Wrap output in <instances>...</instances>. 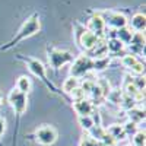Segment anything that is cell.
Returning <instances> with one entry per match:
<instances>
[{"mask_svg":"<svg viewBox=\"0 0 146 146\" xmlns=\"http://www.w3.org/2000/svg\"><path fill=\"white\" fill-rule=\"evenodd\" d=\"M86 56L94 58H101V57H107L108 56V50H107V41L105 40H100L96 42V45L94 48H91L89 51H86Z\"/></svg>","mask_w":146,"mask_h":146,"instance_id":"cell-12","label":"cell"},{"mask_svg":"<svg viewBox=\"0 0 146 146\" xmlns=\"http://www.w3.org/2000/svg\"><path fill=\"white\" fill-rule=\"evenodd\" d=\"M70 96H72L73 101H80V100H85V98H86V94L82 91L80 86H78L76 89H73V91L70 92Z\"/></svg>","mask_w":146,"mask_h":146,"instance_id":"cell-25","label":"cell"},{"mask_svg":"<svg viewBox=\"0 0 146 146\" xmlns=\"http://www.w3.org/2000/svg\"><path fill=\"white\" fill-rule=\"evenodd\" d=\"M5 130H6V118L0 117V137H2V135L5 133Z\"/></svg>","mask_w":146,"mask_h":146,"instance_id":"cell-29","label":"cell"},{"mask_svg":"<svg viewBox=\"0 0 146 146\" xmlns=\"http://www.w3.org/2000/svg\"><path fill=\"white\" fill-rule=\"evenodd\" d=\"M88 31L94 32L98 38L104 40L105 38V32H107V27H105V22L102 19V16L100 13H95L91 16V19L88 21V27H86Z\"/></svg>","mask_w":146,"mask_h":146,"instance_id":"cell-9","label":"cell"},{"mask_svg":"<svg viewBox=\"0 0 146 146\" xmlns=\"http://www.w3.org/2000/svg\"><path fill=\"white\" fill-rule=\"evenodd\" d=\"M7 101H9L10 107L13 108V111L16 113V115H22L27 111V105H28L27 94H22L18 89H12L7 95Z\"/></svg>","mask_w":146,"mask_h":146,"instance_id":"cell-5","label":"cell"},{"mask_svg":"<svg viewBox=\"0 0 146 146\" xmlns=\"http://www.w3.org/2000/svg\"><path fill=\"white\" fill-rule=\"evenodd\" d=\"M105 22V27L107 28H113V29H120V28H124L129 25V21L127 18L120 13V12H113V10H108V12H102L100 13Z\"/></svg>","mask_w":146,"mask_h":146,"instance_id":"cell-6","label":"cell"},{"mask_svg":"<svg viewBox=\"0 0 146 146\" xmlns=\"http://www.w3.org/2000/svg\"><path fill=\"white\" fill-rule=\"evenodd\" d=\"M135 100H133V98H130V96H127V95H124L123 94V96H121V101H120V107L121 108H124V110H127V111H129V110H131V108H135Z\"/></svg>","mask_w":146,"mask_h":146,"instance_id":"cell-22","label":"cell"},{"mask_svg":"<svg viewBox=\"0 0 146 146\" xmlns=\"http://www.w3.org/2000/svg\"><path fill=\"white\" fill-rule=\"evenodd\" d=\"M133 34H135V31H133V29L127 25V27H124V28H120V29L115 31V38L120 40L123 44H130Z\"/></svg>","mask_w":146,"mask_h":146,"instance_id":"cell-15","label":"cell"},{"mask_svg":"<svg viewBox=\"0 0 146 146\" xmlns=\"http://www.w3.org/2000/svg\"><path fill=\"white\" fill-rule=\"evenodd\" d=\"M129 23H130V28L135 32H142V31L145 32V28H146V16H145V13L133 15V18Z\"/></svg>","mask_w":146,"mask_h":146,"instance_id":"cell-14","label":"cell"},{"mask_svg":"<svg viewBox=\"0 0 146 146\" xmlns=\"http://www.w3.org/2000/svg\"><path fill=\"white\" fill-rule=\"evenodd\" d=\"M79 86V79L73 78V76H69L64 82H63V91L66 94H70L73 89H76Z\"/></svg>","mask_w":146,"mask_h":146,"instance_id":"cell-21","label":"cell"},{"mask_svg":"<svg viewBox=\"0 0 146 146\" xmlns=\"http://www.w3.org/2000/svg\"><path fill=\"white\" fill-rule=\"evenodd\" d=\"M121 96H123V94H121L118 89H114V91H110V94L107 95V100L111 101L113 104H120Z\"/></svg>","mask_w":146,"mask_h":146,"instance_id":"cell-24","label":"cell"},{"mask_svg":"<svg viewBox=\"0 0 146 146\" xmlns=\"http://www.w3.org/2000/svg\"><path fill=\"white\" fill-rule=\"evenodd\" d=\"M101 38H98L94 32L88 31L86 28H83L80 25H78V35H76V41L79 44V47L85 51H89L91 48H94Z\"/></svg>","mask_w":146,"mask_h":146,"instance_id":"cell-4","label":"cell"},{"mask_svg":"<svg viewBox=\"0 0 146 146\" xmlns=\"http://www.w3.org/2000/svg\"><path fill=\"white\" fill-rule=\"evenodd\" d=\"M31 88H32V83H31V79L28 78V76H19V79H18V82H16V89L19 91V92H22V94H27L28 95V92L31 91Z\"/></svg>","mask_w":146,"mask_h":146,"instance_id":"cell-16","label":"cell"},{"mask_svg":"<svg viewBox=\"0 0 146 146\" xmlns=\"http://www.w3.org/2000/svg\"><path fill=\"white\" fill-rule=\"evenodd\" d=\"M145 130H137L135 135H133V146H145Z\"/></svg>","mask_w":146,"mask_h":146,"instance_id":"cell-23","label":"cell"},{"mask_svg":"<svg viewBox=\"0 0 146 146\" xmlns=\"http://www.w3.org/2000/svg\"><path fill=\"white\" fill-rule=\"evenodd\" d=\"M73 110L76 111V114L79 117L80 115H92V113H94V104H92L91 100L85 98V100L73 102Z\"/></svg>","mask_w":146,"mask_h":146,"instance_id":"cell-11","label":"cell"},{"mask_svg":"<svg viewBox=\"0 0 146 146\" xmlns=\"http://www.w3.org/2000/svg\"><path fill=\"white\" fill-rule=\"evenodd\" d=\"M47 57H48V63L50 66L54 69V70H58L62 66L70 63L73 60V56L70 51H66V50H58V48H50L47 51Z\"/></svg>","mask_w":146,"mask_h":146,"instance_id":"cell-2","label":"cell"},{"mask_svg":"<svg viewBox=\"0 0 146 146\" xmlns=\"http://www.w3.org/2000/svg\"><path fill=\"white\" fill-rule=\"evenodd\" d=\"M23 60H25V63L28 64V69H29V72L32 73V75H35V76L38 78L42 83H45L51 91H54L53 83L47 79V75H45V66L40 62V60H36V58H29V57L23 58Z\"/></svg>","mask_w":146,"mask_h":146,"instance_id":"cell-7","label":"cell"},{"mask_svg":"<svg viewBox=\"0 0 146 146\" xmlns=\"http://www.w3.org/2000/svg\"><path fill=\"white\" fill-rule=\"evenodd\" d=\"M110 62H111V58L108 56L107 57H101V58H94L92 60V70L94 72H102L108 67Z\"/></svg>","mask_w":146,"mask_h":146,"instance_id":"cell-19","label":"cell"},{"mask_svg":"<svg viewBox=\"0 0 146 146\" xmlns=\"http://www.w3.org/2000/svg\"><path fill=\"white\" fill-rule=\"evenodd\" d=\"M35 137L38 140V143L50 146L57 140V131L51 126H41L35 130Z\"/></svg>","mask_w":146,"mask_h":146,"instance_id":"cell-8","label":"cell"},{"mask_svg":"<svg viewBox=\"0 0 146 146\" xmlns=\"http://www.w3.org/2000/svg\"><path fill=\"white\" fill-rule=\"evenodd\" d=\"M41 29V22H40V16L36 15V13H34V15H31L25 22L22 23V27L19 28V31L16 32V35L12 38L6 45H3L2 47V50H7V48H10V47H13V45H16L18 42H21V41H23V40H27V38H29V36H32V35H35L36 32H38Z\"/></svg>","mask_w":146,"mask_h":146,"instance_id":"cell-1","label":"cell"},{"mask_svg":"<svg viewBox=\"0 0 146 146\" xmlns=\"http://www.w3.org/2000/svg\"><path fill=\"white\" fill-rule=\"evenodd\" d=\"M105 131H107V135L111 137L115 143L120 142V140H124V139L127 137L123 126H120V124H111L108 129H105Z\"/></svg>","mask_w":146,"mask_h":146,"instance_id":"cell-13","label":"cell"},{"mask_svg":"<svg viewBox=\"0 0 146 146\" xmlns=\"http://www.w3.org/2000/svg\"><path fill=\"white\" fill-rule=\"evenodd\" d=\"M92 70V58L88 57L86 54L79 56L75 62H73L72 67H70V76L80 79L83 78L86 73H89Z\"/></svg>","mask_w":146,"mask_h":146,"instance_id":"cell-3","label":"cell"},{"mask_svg":"<svg viewBox=\"0 0 146 146\" xmlns=\"http://www.w3.org/2000/svg\"><path fill=\"white\" fill-rule=\"evenodd\" d=\"M80 146H102L100 142H96V140H94L92 137H89V136H85L82 140H80Z\"/></svg>","mask_w":146,"mask_h":146,"instance_id":"cell-27","label":"cell"},{"mask_svg":"<svg viewBox=\"0 0 146 146\" xmlns=\"http://www.w3.org/2000/svg\"><path fill=\"white\" fill-rule=\"evenodd\" d=\"M94 85H95V82L94 80H89V79H86V80H83L82 83H79V86L82 88V91L86 94V96L92 92V88H94Z\"/></svg>","mask_w":146,"mask_h":146,"instance_id":"cell-26","label":"cell"},{"mask_svg":"<svg viewBox=\"0 0 146 146\" xmlns=\"http://www.w3.org/2000/svg\"><path fill=\"white\" fill-rule=\"evenodd\" d=\"M121 63H123V66L126 69H129L131 73H135V75H142V73L145 72V67L143 64L140 63V60L135 56V54H126L123 56V58H121Z\"/></svg>","mask_w":146,"mask_h":146,"instance_id":"cell-10","label":"cell"},{"mask_svg":"<svg viewBox=\"0 0 146 146\" xmlns=\"http://www.w3.org/2000/svg\"><path fill=\"white\" fill-rule=\"evenodd\" d=\"M78 121H79V126H80L83 130H86V131H89V130L95 126V120H94L92 115H80V117L78 118Z\"/></svg>","mask_w":146,"mask_h":146,"instance_id":"cell-20","label":"cell"},{"mask_svg":"<svg viewBox=\"0 0 146 146\" xmlns=\"http://www.w3.org/2000/svg\"><path fill=\"white\" fill-rule=\"evenodd\" d=\"M123 129H124V131H126V135H127V136H129V135H135V133L137 131V130H136V124H135V123H131V121L126 123V124L123 126Z\"/></svg>","mask_w":146,"mask_h":146,"instance_id":"cell-28","label":"cell"},{"mask_svg":"<svg viewBox=\"0 0 146 146\" xmlns=\"http://www.w3.org/2000/svg\"><path fill=\"white\" fill-rule=\"evenodd\" d=\"M107 50H108V53H111V54H117V53L124 50V44L121 42L120 40H117V38H110L107 41Z\"/></svg>","mask_w":146,"mask_h":146,"instance_id":"cell-17","label":"cell"},{"mask_svg":"<svg viewBox=\"0 0 146 146\" xmlns=\"http://www.w3.org/2000/svg\"><path fill=\"white\" fill-rule=\"evenodd\" d=\"M129 118H130L131 123H135V124L142 123V121H145V110L136 108V107L129 110Z\"/></svg>","mask_w":146,"mask_h":146,"instance_id":"cell-18","label":"cell"}]
</instances>
